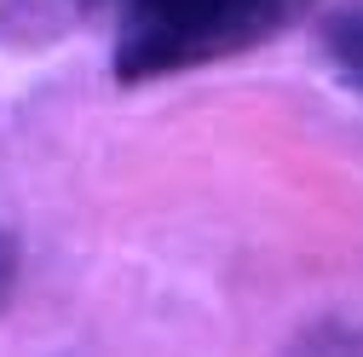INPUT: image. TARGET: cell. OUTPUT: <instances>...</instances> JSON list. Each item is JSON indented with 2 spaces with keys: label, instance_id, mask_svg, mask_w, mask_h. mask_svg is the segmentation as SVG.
Segmentation results:
<instances>
[{
  "label": "cell",
  "instance_id": "cell-2",
  "mask_svg": "<svg viewBox=\"0 0 363 357\" xmlns=\"http://www.w3.org/2000/svg\"><path fill=\"white\" fill-rule=\"evenodd\" d=\"M317 47H323L335 81L346 86V93L363 98V0H346V6H335V12L323 18Z\"/></svg>",
  "mask_w": 363,
  "mask_h": 357
},
{
  "label": "cell",
  "instance_id": "cell-1",
  "mask_svg": "<svg viewBox=\"0 0 363 357\" xmlns=\"http://www.w3.org/2000/svg\"><path fill=\"white\" fill-rule=\"evenodd\" d=\"M317 0H81V18L110 35L121 86L173 81L265 47Z\"/></svg>",
  "mask_w": 363,
  "mask_h": 357
},
{
  "label": "cell",
  "instance_id": "cell-3",
  "mask_svg": "<svg viewBox=\"0 0 363 357\" xmlns=\"http://www.w3.org/2000/svg\"><path fill=\"white\" fill-rule=\"evenodd\" d=\"M12 283H18V242L0 231V305L12 300Z\"/></svg>",
  "mask_w": 363,
  "mask_h": 357
}]
</instances>
